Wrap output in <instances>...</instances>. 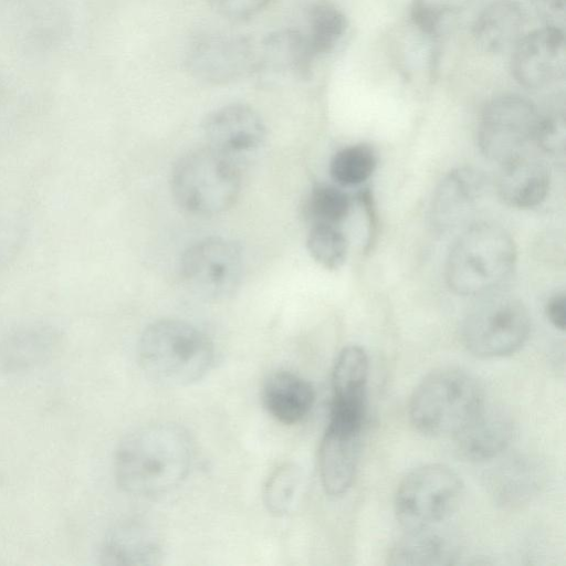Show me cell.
Instances as JSON below:
<instances>
[{
  "label": "cell",
  "instance_id": "cell-30",
  "mask_svg": "<svg viewBox=\"0 0 566 566\" xmlns=\"http://www.w3.org/2000/svg\"><path fill=\"white\" fill-rule=\"evenodd\" d=\"M546 316L558 329L564 331L566 326V295L558 293L551 297L546 304Z\"/></svg>",
  "mask_w": 566,
  "mask_h": 566
},
{
  "label": "cell",
  "instance_id": "cell-5",
  "mask_svg": "<svg viewBox=\"0 0 566 566\" xmlns=\"http://www.w3.org/2000/svg\"><path fill=\"white\" fill-rule=\"evenodd\" d=\"M170 188L176 202L187 212L214 216L238 200L241 174L233 156L207 144L178 159L171 171Z\"/></svg>",
  "mask_w": 566,
  "mask_h": 566
},
{
  "label": "cell",
  "instance_id": "cell-4",
  "mask_svg": "<svg viewBox=\"0 0 566 566\" xmlns=\"http://www.w3.org/2000/svg\"><path fill=\"white\" fill-rule=\"evenodd\" d=\"M484 405L483 389L474 376L446 367L432 371L416 387L409 417L426 436L453 437Z\"/></svg>",
  "mask_w": 566,
  "mask_h": 566
},
{
  "label": "cell",
  "instance_id": "cell-29",
  "mask_svg": "<svg viewBox=\"0 0 566 566\" xmlns=\"http://www.w3.org/2000/svg\"><path fill=\"white\" fill-rule=\"evenodd\" d=\"M212 9L221 17L232 21L249 19L271 2V0H209Z\"/></svg>",
  "mask_w": 566,
  "mask_h": 566
},
{
  "label": "cell",
  "instance_id": "cell-26",
  "mask_svg": "<svg viewBox=\"0 0 566 566\" xmlns=\"http://www.w3.org/2000/svg\"><path fill=\"white\" fill-rule=\"evenodd\" d=\"M306 248L319 265L337 270L346 260L348 243L338 227L313 224L307 234Z\"/></svg>",
  "mask_w": 566,
  "mask_h": 566
},
{
  "label": "cell",
  "instance_id": "cell-10",
  "mask_svg": "<svg viewBox=\"0 0 566 566\" xmlns=\"http://www.w3.org/2000/svg\"><path fill=\"white\" fill-rule=\"evenodd\" d=\"M186 65L205 83L226 84L261 66V48L241 35L207 34L191 42Z\"/></svg>",
  "mask_w": 566,
  "mask_h": 566
},
{
  "label": "cell",
  "instance_id": "cell-20",
  "mask_svg": "<svg viewBox=\"0 0 566 566\" xmlns=\"http://www.w3.org/2000/svg\"><path fill=\"white\" fill-rule=\"evenodd\" d=\"M458 546L451 534L440 525L406 531L388 555V564L399 566L450 565Z\"/></svg>",
  "mask_w": 566,
  "mask_h": 566
},
{
  "label": "cell",
  "instance_id": "cell-28",
  "mask_svg": "<svg viewBox=\"0 0 566 566\" xmlns=\"http://www.w3.org/2000/svg\"><path fill=\"white\" fill-rule=\"evenodd\" d=\"M532 482V474L523 465L515 463L494 474L492 488L502 502L515 503L530 494L533 490Z\"/></svg>",
  "mask_w": 566,
  "mask_h": 566
},
{
  "label": "cell",
  "instance_id": "cell-19",
  "mask_svg": "<svg viewBox=\"0 0 566 566\" xmlns=\"http://www.w3.org/2000/svg\"><path fill=\"white\" fill-rule=\"evenodd\" d=\"M161 557L158 535L148 525L136 520L114 526L101 548V563L111 566L157 565Z\"/></svg>",
  "mask_w": 566,
  "mask_h": 566
},
{
  "label": "cell",
  "instance_id": "cell-2",
  "mask_svg": "<svg viewBox=\"0 0 566 566\" xmlns=\"http://www.w3.org/2000/svg\"><path fill=\"white\" fill-rule=\"evenodd\" d=\"M212 340L195 325L164 318L148 325L138 343L143 371L166 386H187L202 379L212 368Z\"/></svg>",
  "mask_w": 566,
  "mask_h": 566
},
{
  "label": "cell",
  "instance_id": "cell-11",
  "mask_svg": "<svg viewBox=\"0 0 566 566\" xmlns=\"http://www.w3.org/2000/svg\"><path fill=\"white\" fill-rule=\"evenodd\" d=\"M363 423L331 415L318 452V468L326 494H345L355 479Z\"/></svg>",
  "mask_w": 566,
  "mask_h": 566
},
{
  "label": "cell",
  "instance_id": "cell-18",
  "mask_svg": "<svg viewBox=\"0 0 566 566\" xmlns=\"http://www.w3.org/2000/svg\"><path fill=\"white\" fill-rule=\"evenodd\" d=\"M60 343L61 334L50 325L17 328L0 342V369L9 374L35 369L55 354Z\"/></svg>",
  "mask_w": 566,
  "mask_h": 566
},
{
  "label": "cell",
  "instance_id": "cell-15",
  "mask_svg": "<svg viewBox=\"0 0 566 566\" xmlns=\"http://www.w3.org/2000/svg\"><path fill=\"white\" fill-rule=\"evenodd\" d=\"M514 432L511 416L486 403L453 436L457 450L471 461H486L500 455L510 444Z\"/></svg>",
  "mask_w": 566,
  "mask_h": 566
},
{
  "label": "cell",
  "instance_id": "cell-14",
  "mask_svg": "<svg viewBox=\"0 0 566 566\" xmlns=\"http://www.w3.org/2000/svg\"><path fill=\"white\" fill-rule=\"evenodd\" d=\"M484 182L479 171L458 168L448 174L437 188L431 220L438 231L447 232L462 226L482 198Z\"/></svg>",
  "mask_w": 566,
  "mask_h": 566
},
{
  "label": "cell",
  "instance_id": "cell-25",
  "mask_svg": "<svg viewBox=\"0 0 566 566\" xmlns=\"http://www.w3.org/2000/svg\"><path fill=\"white\" fill-rule=\"evenodd\" d=\"M374 150L364 144L338 150L329 164L332 179L342 187L357 186L367 180L376 168Z\"/></svg>",
  "mask_w": 566,
  "mask_h": 566
},
{
  "label": "cell",
  "instance_id": "cell-32",
  "mask_svg": "<svg viewBox=\"0 0 566 566\" xmlns=\"http://www.w3.org/2000/svg\"><path fill=\"white\" fill-rule=\"evenodd\" d=\"M2 247L1 240H0V248ZM1 253V252H0Z\"/></svg>",
  "mask_w": 566,
  "mask_h": 566
},
{
  "label": "cell",
  "instance_id": "cell-8",
  "mask_svg": "<svg viewBox=\"0 0 566 566\" xmlns=\"http://www.w3.org/2000/svg\"><path fill=\"white\" fill-rule=\"evenodd\" d=\"M543 116L536 106L518 95H502L484 108L478 130L481 151L502 164L528 151L536 139Z\"/></svg>",
  "mask_w": 566,
  "mask_h": 566
},
{
  "label": "cell",
  "instance_id": "cell-9",
  "mask_svg": "<svg viewBox=\"0 0 566 566\" xmlns=\"http://www.w3.org/2000/svg\"><path fill=\"white\" fill-rule=\"evenodd\" d=\"M180 274L187 287L201 298L227 300L242 281V249L238 242L221 237L200 240L184 252Z\"/></svg>",
  "mask_w": 566,
  "mask_h": 566
},
{
  "label": "cell",
  "instance_id": "cell-3",
  "mask_svg": "<svg viewBox=\"0 0 566 566\" xmlns=\"http://www.w3.org/2000/svg\"><path fill=\"white\" fill-rule=\"evenodd\" d=\"M516 263L515 243L503 228L476 223L454 242L446 263L449 287L460 295L483 296L511 277Z\"/></svg>",
  "mask_w": 566,
  "mask_h": 566
},
{
  "label": "cell",
  "instance_id": "cell-6",
  "mask_svg": "<svg viewBox=\"0 0 566 566\" xmlns=\"http://www.w3.org/2000/svg\"><path fill=\"white\" fill-rule=\"evenodd\" d=\"M481 297L462 324V339L468 350L482 358L517 352L531 331L525 305L517 297L499 292Z\"/></svg>",
  "mask_w": 566,
  "mask_h": 566
},
{
  "label": "cell",
  "instance_id": "cell-12",
  "mask_svg": "<svg viewBox=\"0 0 566 566\" xmlns=\"http://www.w3.org/2000/svg\"><path fill=\"white\" fill-rule=\"evenodd\" d=\"M566 42L564 32L545 27L524 35L513 48L511 71L521 85L539 88L564 73Z\"/></svg>",
  "mask_w": 566,
  "mask_h": 566
},
{
  "label": "cell",
  "instance_id": "cell-17",
  "mask_svg": "<svg viewBox=\"0 0 566 566\" xmlns=\"http://www.w3.org/2000/svg\"><path fill=\"white\" fill-rule=\"evenodd\" d=\"M367 379L368 357L364 348L357 345L343 348L332 374L331 413L364 421Z\"/></svg>",
  "mask_w": 566,
  "mask_h": 566
},
{
  "label": "cell",
  "instance_id": "cell-16",
  "mask_svg": "<svg viewBox=\"0 0 566 566\" xmlns=\"http://www.w3.org/2000/svg\"><path fill=\"white\" fill-rule=\"evenodd\" d=\"M495 188L507 206L532 208L548 192L549 171L539 158L527 151L500 164Z\"/></svg>",
  "mask_w": 566,
  "mask_h": 566
},
{
  "label": "cell",
  "instance_id": "cell-13",
  "mask_svg": "<svg viewBox=\"0 0 566 566\" xmlns=\"http://www.w3.org/2000/svg\"><path fill=\"white\" fill-rule=\"evenodd\" d=\"M202 132L208 145L231 156L259 148L266 136L260 114L242 103L223 105L209 113Z\"/></svg>",
  "mask_w": 566,
  "mask_h": 566
},
{
  "label": "cell",
  "instance_id": "cell-27",
  "mask_svg": "<svg viewBox=\"0 0 566 566\" xmlns=\"http://www.w3.org/2000/svg\"><path fill=\"white\" fill-rule=\"evenodd\" d=\"M301 479V471L295 464L277 467L264 485L263 501L268 511L274 515L287 514L295 502Z\"/></svg>",
  "mask_w": 566,
  "mask_h": 566
},
{
  "label": "cell",
  "instance_id": "cell-21",
  "mask_svg": "<svg viewBox=\"0 0 566 566\" xmlns=\"http://www.w3.org/2000/svg\"><path fill=\"white\" fill-rule=\"evenodd\" d=\"M315 400L312 385L289 370H276L268 376L262 387V402L279 422L295 424L311 411Z\"/></svg>",
  "mask_w": 566,
  "mask_h": 566
},
{
  "label": "cell",
  "instance_id": "cell-24",
  "mask_svg": "<svg viewBox=\"0 0 566 566\" xmlns=\"http://www.w3.org/2000/svg\"><path fill=\"white\" fill-rule=\"evenodd\" d=\"M350 199L336 186L319 184L310 191L304 212L313 224L338 227L348 216Z\"/></svg>",
  "mask_w": 566,
  "mask_h": 566
},
{
  "label": "cell",
  "instance_id": "cell-7",
  "mask_svg": "<svg viewBox=\"0 0 566 566\" xmlns=\"http://www.w3.org/2000/svg\"><path fill=\"white\" fill-rule=\"evenodd\" d=\"M463 493L459 475L442 464H426L409 472L395 497V513L405 531L442 524L458 507Z\"/></svg>",
  "mask_w": 566,
  "mask_h": 566
},
{
  "label": "cell",
  "instance_id": "cell-22",
  "mask_svg": "<svg viewBox=\"0 0 566 566\" xmlns=\"http://www.w3.org/2000/svg\"><path fill=\"white\" fill-rule=\"evenodd\" d=\"M525 23L521 6L511 0H500L489 4L473 25L476 46L491 54L513 50L523 36Z\"/></svg>",
  "mask_w": 566,
  "mask_h": 566
},
{
  "label": "cell",
  "instance_id": "cell-31",
  "mask_svg": "<svg viewBox=\"0 0 566 566\" xmlns=\"http://www.w3.org/2000/svg\"><path fill=\"white\" fill-rule=\"evenodd\" d=\"M534 2L544 11L551 13L563 12L565 0H534Z\"/></svg>",
  "mask_w": 566,
  "mask_h": 566
},
{
  "label": "cell",
  "instance_id": "cell-23",
  "mask_svg": "<svg viewBox=\"0 0 566 566\" xmlns=\"http://www.w3.org/2000/svg\"><path fill=\"white\" fill-rule=\"evenodd\" d=\"M347 30L345 14L334 4L318 2L307 12V29L303 33L314 59L332 52Z\"/></svg>",
  "mask_w": 566,
  "mask_h": 566
},
{
  "label": "cell",
  "instance_id": "cell-1",
  "mask_svg": "<svg viewBox=\"0 0 566 566\" xmlns=\"http://www.w3.org/2000/svg\"><path fill=\"white\" fill-rule=\"evenodd\" d=\"M195 455L189 433L175 423H155L126 436L114 460L117 484L144 499L169 494L187 479Z\"/></svg>",
  "mask_w": 566,
  "mask_h": 566
}]
</instances>
